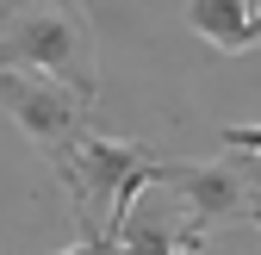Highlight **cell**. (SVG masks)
Here are the masks:
<instances>
[{
    "instance_id": "8992f818",
    "label": "cell",
    "mask_w": 261,
    "mask_h": 255,
    "mask_svg": "<svg viewBox=\"0 0 261 255\" xmlns=\"http://www.w3.org/2000/svg\"><path fill=\"white\" fill-rule=\"evenodd\" d=\"M187 25L218 50H249V0H187Z\"/></svg>"
},
{
    "instance_id": "5b68a950",
    "label": "cell",
    "mask_w": 261,
    "mask_h": 255,
    "mask_svg": "<svg viewBox=\"0 0 261 255\" xmlns=\"http://www.w3.org/2000/svg\"><path fill=\"white\" fill-rule=\"evenodd\" d=\"M193 249H205V231H193L187 218H174L162 199L130 206L124 224H118V255H193Z\"/></svg>"
},
{
    "instance_id": "3957f363",
    "label": "cell",
    "mask_w": 261,
    "mask_h": 255,
    "mask_svg": "<svg viewBox=\"0 0 261 255\" xmlns=\"http://www.w3.org/2000/svg\"><path fill=\"white\" fill-rule=\"evenodd\" d=\"M155 187H168L180 199L187 224L193 231H218V224H237V218L255 212L261 199V181H255V156L230 149L224 162H162L155 168Z\"/></svg>"
},
{
    "instance_id": "6da1fadb",
    "label": "cell",
    "mask_w": 261,
    "mask_h": 255,
    "mask_svg": "<svg viewBox=\"0 0 261 255\" xmlns=\"http://www.w3.org/2000/svg\"><path fill=\"white\" fill-rule=\"evenodd\" d=\"M0 69H44L81 93H100L93 25L75 0H19L0 25Z\"/></svg>"
},
{
    "instance_id": "9c48e42d",
    "label": "cell",
    "mask_w": 261,
    "mask_h": 255,
    "mask_svg": "<svg viewBox=\"0 0 261 255\" xmlns=\"http://www.w3.org/2000/svg\"><path fill=\"white\" fill-rule=\"evenodd\" d=\"M249 218H255V231H261V199H255V212H249Z\"/></svg>"
},
{
    "instance_id": "ba28073f",
    "label": "cell",
    "mask_w": 261,
    "mask_h": 255,
    "mask_svg": "<svg viewBox=\"0 0 261 255\" xmlns=\"http://www.w3.org/2000/svg\"><path fill=\"white\" fill-rule=\"evenodd\" d=\"M62 255H118V237H106V231L100 237H81L75 249H62Z\"/></svg>"
},
{
    "instance_id": "52a82bcc",
    "label": "cell",
    "mask_w": 261,
    "mask_h": 255,
    "mask_svg": "<svg viewBox=\"0 0 261 255\" xmlns=\"http://www.w3.org/2000/svg\"><path fill=\"white\" fill-rule=\"evenodd\" d=\"M218 143L224 149H243V156H261V124H224Z\"/></svg>"
},
{
    "instance_id": "7a4b0ae2",
    "label": "cell",
    "mask_w": 261,
    "mask_h": 255,
    "mask_svg": "<svg viewBox=\"0 0 261 255\" xmlns=\"http://www.w3.org/2000/svg\"><path fill=\"white\" fill-rule=\"evenodd\" d=\"M149 143H124V137H93V131H81L62 156H50V168H56V181L69 187V206H75V224H81V237H100L106 231V206H112V193L124 187V174H137L143 162H149Z\"/></svg>"
},
{
    "instance_id": "277c9868",
    "label": "cell",
    "mask_w": 261,
    "mask_h": 255,
    "mask_svg": "<svg viewBox=\"0 0 261 255\" xmlns=\"http://www.w3.org/2000/svg\"><path fill=\"white\" fill-rule=\"evenodd\" d=\"M0 106L13 112V124H19L44 156H62V149L87 131L93 93L56 81V75H44V69H0Z\"/></svg>"
}]
</instances>
